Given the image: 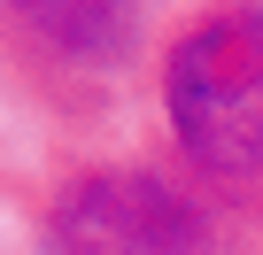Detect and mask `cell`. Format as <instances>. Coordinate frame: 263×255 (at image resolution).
Listing matches in <instances>:
<instances>
[{"label":"cell","mask_w":263,"mask_h":255,"mask_svg":"<svg viewBox=\"0 0 263 255\" xmlns=\"http://www.w3.org/2000/svg\"><path fill=\"white\" fill-rule=\"evenodd\" d=\"M39 255H217V224L155 170H93L47 209Z\"/></svg>","instance_id":"cell-2"},{"label":"cell","mask_w":263,"mask_h":255,"mask_svg":"<svg viewBox=\"0 0 263 255\" xmlns=\"http://www.w3.org/2000/svg\"><path fill=\"white\" fill-rule=\"evenodd\" d=\"M163 124L194 178L263 186V0H209L163 54Z\"/></svg>","instance_id":"cell-1"},{"label":"cell","mask_w":263,"mask_h":255,"mask_svg":"<svg viewBox=\"0 0 263 255\" xmlns=\"http://www.w3.org/2000/svg\"><path fill=\"white\" fill-rule=\"evenodd\" d=\"M140 24L147 0H0V39L62 77H116L140 54Z\"/></svg>","instance_id":"cell-3"}]
</instances>
